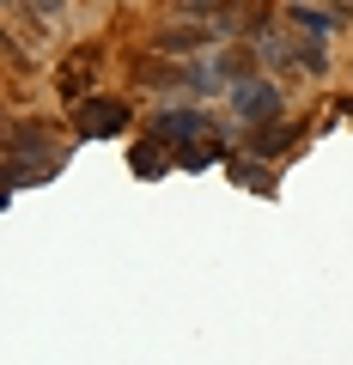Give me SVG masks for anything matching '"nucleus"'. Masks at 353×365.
I'll return each mask as SVG.
<instances>
[{
  "instance_id": "nucleus-6",
  "label": "nucleus",
  "mask_w": 353,
  "mask_h": 365,
  "mask_svg": "<svg viewBox=\"0 0 353 365\" xmlns=\"http://www.w3.org/2000/svg\"><path fill=\"white\" fill-rule=\"evenodd\" d=\"M153 140H158V134H153ZM165 165H170V158H165V140H158V146H140V153H134V170H146V177H158Z\"/></svg>"
},
{
  "instance_id": "nucleus-2",
  "label": "nucleus",
  "mask_w": 353,
  "mask_h": 365,
  "mask_svg": "<svg viewBox=\"0 0 353 365\" xmlns=\"http://www.w3.org/2000/svg\"><path fill=\"white\" fill-rule=\"evenodd\" d=\"M208 116H195V110H177V116H158V140H170V146H183V158L189 165H208L213 158V146H208Z\"/></svg>"
},
{
  "instance_id": "nucleus-3",
  "label": "nucleus",
  "mask_w": 353,
  "mask_h": 365,
  "mask_svg": "<svg viewBox=\"0 0 353 365\" xmlns=\"http://www.w3.org/2000/svg\"><path fill=\"white\" fill-rule=\"evenodd\" d=\"M232 110L237 122H275L280 116V86H268V79H244V86H232Z\"/></svg>"
},
{
  "instance_id": "nucleus-1",
  "label": "nucleus",
  "mask_w": 353,
  "mask_h": 365,
  "mask_svg": "<svg viewBox=\"0 0 353 365\" xmlns=\"http://www.w3.org/2000/svg\"><path fill=\"white\" fill-rule=\"evenodd\" d=\"M55 165H61V128H49V122H19V128L6 134V170H13V189L43 182Z\"/></svg>"
},
{
  "instance_id": "nucleus-5",
  "label": "nucleus",
  "mask_w": 353,
  "mask_h": 365,
  "mask_svg": "<svg viewBox=\"0 0 353 365\" xmlns=\"http://www.w3.org/2000/svg\"><path fill=\"white\" fill-rule=\"evenodd\" d=\"M86 79H92V55H73V61L61 67V98H79V104H86Z\"/></svg>"
},
{
  "instance_id": "nucleus-4",
  "label": "nucleus",
  "mask_w": 353,
  "mask_h": 365,
  "mask_svg": "<svg viewBox=\"0 0 353 365\" xmlns=\"http://www.w3.org/2000/svg\"><path fill=\"white\" fill-rule=\"evenodd\" d=\"M79 128L86 134H122L128 128V110H122L116 98H86V104H79Z\"/></svg>"
}]
</instances>
